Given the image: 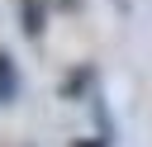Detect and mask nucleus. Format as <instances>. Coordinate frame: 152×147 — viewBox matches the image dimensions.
Returning a JSON list of instances; mask_svg holds the SVG:
<instances>
[{
	"mask_svg": "<svg viewBox=\"0 0 152 147\" xmlns=\"http://www.w3.org/2000/svg\"><path fill=\"white\" fill-rule=\"evenodd\" d=\"M19 33L28 43H38L48 33V5L43 0H19Z\"/></svg>",
	"mask_w": 152,
	"mask_h": 147,
	"instance_id": "nucleus-2",
	"label": "nucleus"
},
{
	"mask_svg": "<svg viewBox=\"0 0 152 147\" xmlns=\"http://www.w3.org/2000/svg\"><path fill=\"white\" fill-rule=\"evenodd\" d=\"M71 147H109L104 138H71Z\"/></svg>",
	"mask_w": 152,
	"mask_h": 147,
	"instance_id": "nucleus-4",
	"label": "nucleus"
},
{
	"mask_svg": "<svg viewBox=\"0 0 152 147\" xmlns=\"http://www.w3.org/2000/svg\"><path fill=\"white\" fill-rule=\"evenodd\" d=\"M24 90V76H19V62L10 57V47H0V109H10Z\"/></svg>",
	"mask_w": 152,
	"mask_h": 147,
	"instance_id": "nucleus-3",
	"label": "nucleus"
},
{
	"mask_svg": "<svg viewBox=\"0 0 152 147\" xmlns=\"http://www.w3.org/2000/svg\"><path fill=\"white\" fill-rule=\"evenodd\" d=\"M95 81H100V71H95L90 62H81V66H71V71L62 76L57 95H62V100H71V104H76V100H86V104H90V100L100 95V90H95Z\"/></svg>",
	"mask_w": 152,
	"mask_h": 147,
	"instance_id": "nucleus-1",
	"label": "nucleus"
}]
</instances>
